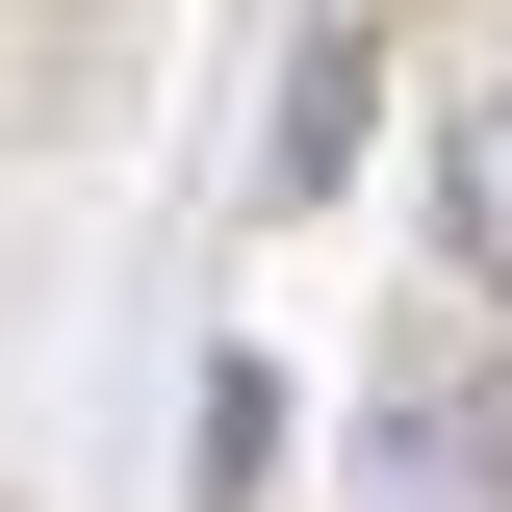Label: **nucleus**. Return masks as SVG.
Wrapping results in <instances>:
<instances>
[{"label":"nucleus","instance_id":"obj_1","mask_svg":"<svg viewBox=\"0 0 512 512\" xmlns=\"http://www.w3.org/2000/svg\"><path fill=\"white\" fill-rule=\"evenodd\" d=\"M436 231L512 282V103H461V128H436Z\"/></svg>","mask_w":512,"mask_h":512}]
</instances>
